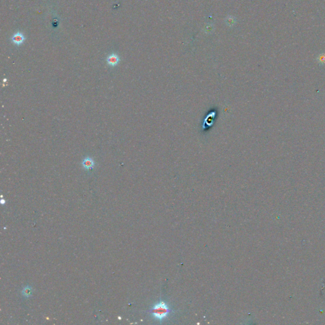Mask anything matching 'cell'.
<instances>
[{
	"label": "cell",
	"instance_id": "6da1fadb",
	"mask_svg": "<svg viewBox=\"0 0 325 325\" xmlns=\"http://www.w3.org/2000/svg\"><path fill=\"white\" fill-rule=\"evenodd\" d=\"M172 309L166 302L160 301L155 304L150 309V313L157 321L165 320L172 313Z\"/></svg>",
	"mask_w": 325,
	"mask_h": 325
},
{
	"label": "cell",
	"instance_id": "7a4b0ae2",
	"mask_svg": "<svg viewBox=\"0 0 325 325\" xmlns=\"http://www.w3.org/2000/svg\"><path fill=\"white\" fill-rule=\"evenodd\" d=\"M95 166V161L92 158L90 157H87L85 158L83 162H82V166L85 170H90L93 169Z\"/></svg>",
	"mask_w": 325,
	"mask_h": 325
},
{
	"label": "cell",
	"instance_id": "3957f363",
	"mask_svg": "<svg viewBox=\"0 0 325 325\" xmlns=\"http://www.w3.org/2000/svg\"><path fill=\"white\" fill-rule=\"evenodd\" d=\"M119 60H120V59H119V57H118V55L114 53L110 55L107 58V63L109 66L111 67H115L116 66H117L119 62Z\"/></svg>",
	"mask_w": 325,
	"mask_h": 325
},
{
	"label": "cell",
	"instance_id": "277c9868",
	"mask_svg": "<svg viewBox=\"0 0 325 325\" xmlns=\"http://www.w3.org/2000/svg\"><path fill=\"white\" fill-rule=\"evenodd\" d=\"M12 40L13 43L19 46L20 44H22L24 43V42L25 37L23 35V34L22 33L17 32L13 36Z\"/></svg>",
	"mask_w": 325,
	"mask_h": 325
},
{
	"label": "cell",
	"instance_id": "5b68a950",
	"mask_svg": "<svg viewBox=\"0 0 325 325\" xmlns=\"http://www.w3.org/2000/svg\"><path fill=\"white\" fill-rule=\"evenodd\" d=\"M236 22V19L233 16H227L225 19V23L229 26H232Z\"/></svg>",
	"mask_w": 325,
	"mask_h": 325
},
{
	"label": "cell",
	"instance_id": "8992f818",
	"mask_svg": "<svg viewBox=\"0 0 325 325\" xmlns=\"http://www.w3.org/2000/svg\"><path fill=\"white\" fill-rule=\"evenodd\" d=\"M317 61L318 64L321 66L325 64V53H321L319 56L317 57Z\"/></svg>",
	"mask_w": 325,
	"mask_h": 325
},
{
	"label": "cell",
	"instance_id": "52a82bcc",
	"mask_svg": "<svg viewBox=\"0 0 325 325\" xmlns=\"http://www.w3.org/2000/svg\"><path fill=\"white\" fill-rule=\"evenodd\" d=\"M22 294L24 296L26 297H28L31 295L32 294V289L30 286H26L24 289L22 291Z\"/></svg>",
	"mask_w": 325,
	"mask_h": 325
},
{
	"label": "cell",
	"instance_id": "ba28073f",
	"mask_svg": "<svg viewBox=\"0 0 325 325\" xmlns=\"http://www.w3.org/2000/svg\"><path fill=\"white\" fill-rule=\"evenodd\" d=\"M213 29V26L211 25V24H208L207 25L205 26V28H204V30L205 32L208 33H211L212 30Z\"/></svg>",
	"mask_w": 325,
	"mask_h": 325
}]
</instances>
